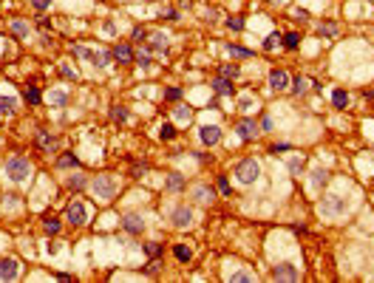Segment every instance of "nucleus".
I'll return each mask as SVG.
<instances>
[{
	"label": "nucleus",
	"instance_id": "nucleus-33",
	"mask_svg": "<svg viewBox=\"0 0 374 283\" xmlns=\"http://www.w3.org/2000/svg\"><path fill=\"white\" fill-rule=\"evenodd\" d=\"M57 164H60V167H71V164L77 167L79 161H77V156H71V153H68V156H60V158H57Z\"/></svg>",
	"mask_w": 374,
	"mask_h": 283
},
{
	"label": "nucleus",
	"instance_id": "nucleus-27",
	"mask_svg": "<svg viewBox=\"0 0 374 283\" xmlns=\"http://www.w3.org/2000/svg\"><path fill=\"white\" fill-rule=\"evenodd\" d=\"M181 187H184V179H181L179 173H173V176L168 179V190H170V192H176V190H181Z\"/></svg>",
	"mask_w": 374,
	"mask_h": 283
},
{
	"label": "nucleus",
	"instance_id": "nucleus-19",
	"mask_svg": "<svg viewBox=\"0 0 374 283\" xmlns=\"http://www.w3.org/2000/svg\"><path fill=\"white\" fill-rule=\"evenodd\" d=\"M173 255H176V258L181 260V263H187V260L193 258V252H190V247H184V244H176V247H173Z\"/></svg>",
	"mask_w": 374,
	"mask_h": 283
},
{
	"label": "nucleus",
	"instance_id": "nucleus-34",
	"mask_svg": "<svg viewBox=\"0 0 374 283\" xmlns=\"http://www.w3.org/2000/svg\"><path fill=\"white\" fill-rule=\"evenodd\" d=\"M173 113H176V119H181V122H187L193 113H190V108H184V105H179V108H173Z\"/></svg>",
	"mask_w": 374,
	"mask_h": 283
},
{
	"label": "nucleus",
	"instance_id": "nucleus-45",
	"mask_svg": "<svg viewBox=\"0 0 374 283\" xmlns=\"http://www.w3.org/2000/svg\"><path fill=\"white\" fill-rule=\"evenodd\" d=\"M162 17H165V20H179V11H176V9H168V11H162Z\"/></svg>",
	"mask_w": 374,
	"mask_h": 283
},
{
	"label": "nucleus",
	"instance_id": "nucleus-32",
	"mask_svg": "<svg viewBox=\"0 0 374 283\" xmlns=\"http://www.w3.org/2000/svg\"><path fill=\"white\" fill-rule=\"evenodd\" d=\"M48 99H51V105H57V108H63V105H66V94H63V91H54V94H51V96H48Z\"/></svg>",
	"mask_w": 374,
	"mask_h": 283
},
{
	"label": "nucleus",
	"instance_id": "nucleus-50",
	"mask_svg": "<svg viewBox=\"0 0 374 283\" xmlns=\"http://www.w3.org/2000/svg\"><path fill=\"white\" fill-rule=\"evenodd\" d=\"M295 17H298V20H309V11H306V9H298V11H295Z\"/></svg>",
	"mask_w": 374,
	"mask_h": 283
},
{
	"label": "nucleus",
	"instance_id": "nucleus-1",
	"mask_svg": "<svg viewBox=\"0 0 374 283\" xmlns=\"http://www.w3.org/2000/svg\"><path fill=\"white\" fill-rule=\"evenodd\" d=\"M236 176L241 184H255L261 176V164L255 158H244V161H238L236 164Z\"/></svg>",
	"mask_w": 374,
	"mask_h": 283
},
{
	"label": "nucleus",
	"instance_id": "nucleus-12",
	"mask_svg": "<svg viewBox=\"0 0 374 283\" xmlns=\"http://www.w3.org/2000/svg\"><path fill=\"white\" fill-rule=\"evenodd\" d=\"M193 221V210L190 207H176L173 210V224L176 226H187Z\"/></svg>",
	"mask_w": 374,
	"mask_h": 283
},
{
	"label": "nucleus",
	"instance_id": "nucleus-10",
	"mask_svg": "<svg viewBox=\"0 0 374 283\" xmlns=\"http://www.w3.org/2000/svg\"><path fill=\"white\" fill-rule=\"evenodd\" d=\"M238 136H241L244 142H252V139L258 136V125L252 122V119H244V122H238Z\"/></svg>",
	"mask_w": 374,
	"mask_h": 283
},
{
	"label": "nucleus",
	"instance_id": "nucleus-31",
	"mask_svg": "<svg viewBox=\"0 0 374 283\" xmlns=\"http://www.w3.org/2000/svg\"><path fill=\"white\" fill-rule=\"evenodd\" d=\"M227 51L233 57H252V51L249 48H241V45H227Z\"/></svg>",
	"mask_w": 374,
	"mask_h": 283
},
{
	"label": "nucleus",
	"instance_id": "nucleus-6",
	"mask_svg": "<svg viewBox=\"0 0 374 283\" xmlns=\"http://www.w3.org/2000/svg\"><path fill=\"white\" fill-rule=\"evenodd\" d=\"M272 278H275V281H298L301 275H298V269H295L292 263H278V266L272 269Z\"/></svg>",
	"mask_w": 374,
	"mask_h": 283
},
{
	"label": "nucleus",
	"instance_id": "nucleus-39",
	"mask_svg": "<svg viewBox=\"0 0 374 283\" xmlns=\"http://www.w3.org/2000/svg\"><path fill=\"white\" fill-rule=\"evenodd\" d=\"M181 96V88H168L165 91V99H170V102H176Z\"/></svg>",
	"mask_w": 374,
	"mask_h": 283
},
{
	"label": "nucleus",
	"instance_id": "nucleus-49",
	"mask_svg": "<svg viewBox=\"0 0 374 283\" xmlns=\"http://www.w3.org/2000/svg\"><path fill=\"white\" fill-rule=\"evenodd\" d=\"M233 281H252V275H249V272H236Z\"/></svg>",
	"mask_w": 374,
	"mask_h": 283
},
{
	"label": "nucleus",
	"instance_id": "nucleus-11",
	"mask_svg": "<svg viewBox=\"0 0 374 283\" xmlns=\"http://www.w3.org/2000/svg\"><path fill=\"white\" fill-rule=\"evenodd\" d=\"M213 187H207V184H196V187H193V198H196V201L199 204H210L213 201Z\"/></svg>",
	"mask_w": 374,
	"mask_h": 283
},
{
	"label": "nucleus",
	"instance_id": "nucleus-4",
	"mask_svg": "<svg viewBox=\"0 0 374 283\" xmlns=\"http://www.w3.org/2000/svg\"><path fill=\"white\" fill-rule=\"evenodd\" d=\"M320 213L323 215H343L346 213V198H340V195H329V198H323V204H320Z\"/></svg>",
	"mask_w": 374,
	"mask_h": 283
},
{
	"label": "nucleus",
	"instance_id": "nucleus-28",
	"mask_svg": "<svg viewBox=\"0 0 374 283\" xmlns=\"http://www.w3.org/2000/svg\"><path fill=\"white\" fill-rule=\"evenodd\" d=\"M159 136H162V139H165V142H170V139H173V136H176V127H173V125H162V127H159Z\"/></svg>",
	"mask_w": 374,
	"mask_h": 283
},
{
	"label": "nucleus",
	"instance_id": "nucleus-18",
	"mask_svg": "<svg viewBox=\"0 0 374 283\" xmlns=\"http://www.w3.org/2000/svg\"><path fill=\"white\" fill-rule=\"evenodd\" d=\"M37 145L43 147V150H54V139H51V136H48V130H40V133H37Z\"/></svg>",
	"mask_w": 374,
	"mask_h": 283
},
{
	"label": "nucleus",
	"instance_id": "nucleus-53",
	"mask_svg": "<svg viewBox=\"0 0 374 283\" xmlns=\"http://www.w3.org/2000/svg\"><path fill=\"white\" fill-rule=\"evenodd\" d=\"M372 3H374V0H372Z\"/></svg>",
	"mask_w": 374,
	"mask_h": 283
},
{
	"label": "nucleus",
	"instance_id": "nucleus-2",
	"mask_svg": "<svg viewBox=\"0 0 374 283\" xmlns=\"http://www.w3.org/2000/svg\"><path fill=\"white\" fill-rule=\"evenodd\" d=\"M29 173H32V167H29V161L20 158V156H11L9 161H6V167H3V176H9L11 181H26Z\"/></svg>",
	"mask_w": 374,
	"mask_h": 283
},
{
	"label": "nucleus",
	"instance_id": "nucleus-3",
	"mask_svg": "<svg viewBox=\"0 0 374 283\" xmlns=\"http://www.w3.org/2000/svg\"><path fill=\"white\" fill-rule=\"evenodd\" d=\"M91 187H94V195L102 198V201H111L113 195H116V181H113L111 176H97Z\"/></svg>",
	"mask_w": 374,
	"mask_h": 283
},
{
	"label": "nucleus",
	"instance_id": "nucleus-13",
	"mask_svg": "<svg viewBox=\"0 0 374 283\" xmlns=\"http://www.w3.org/2000/svg\"><path fill=\"white\" fill-rule=\"evenodd\" d=\"M213 91L221 94V96H233V79H227V77L213 79Z\"/></svg>",
	"mask_w": 374,
	"mask_h": 283
},
{
	"label": "nucleus",
	"instance_id": "nucleus-41",
	"mask_svg": "<svg viewBox=\"0 0 374 283\" xmlns=\"http://www.w3.org/2000/svg\"><path fill=\"white\" fill-rule=\"evenodd\" d=\"M145 252L150 255V258H156L159 252H162V247H159V244H147V247H145Z\"/></svg>",
	"mask_w": 374,
	"mask_h": 283
},
{
	"label": "nucleus",
	"instance_id": "nucleus-22",
	"mask_svg": "<svg viewBox=\"0 0 374 283\" xmlns=\"http://www.w3.org/2000/svg\"><path fill=\"white\" fill-rule=\"evenodd\" d=\"M332 102H335V108H346V105H349V94L338 88L335 94H332Z\"/></svg>",
	"mask_w": 374,
	"mask_h": 283
},
{
	"label": "nucleus",
	"instance_id": "nucleus-43",
	"mask_svg": "<svg viewBox=\"0 0 374 283\" xmlns=\"http://www.w3.org/2000/svg\"><path fill=\"white\" fill-rule=\"evenodd\" d=\"M218 190H221V192H230V181H227V176H218Z\"/></svg>",
	"mask_w": 374,
	"mask_h": 283
},
{
	"label": "nucleus",
	"instance_id": "nucleus-21",
	"mask_svg": "<svg viewBox=\"0 0 374 283\" xmlns=\"http://www.w3.org/2000/svg\"><path fill=\"white\" fill-rule=\"evenodd\" d=\"M0 111L3 113H14L17 111V99H14V96H0Z\"/></svg>",
	"mask_w": 374,
	"mask_h": 283
},
{
	"label": "nucleus",
	"instance_id": "nucleus-24",
	"mask_svg": "<svg viewBox=\"0 0 374 283\" xmlns=\"http://www.w3.org/2000/svg\"><path fill=\"white\" fill-rule=\"evenodd\" d=\"M283 45H286L289 51H295V48L301 45V34H298V31H289L286 37H283Z\"/></svg>",
	"mask_w": 374,
	"mask_h": 283
},
{
	"label": "nucleus",
	"instance_id": "nucleus-35",
	"mask_svg": "<svg viewBox=\"0 0 374 283\" xmlns=\"http://www.w3.org/2000/svg\"><path fill=\"white\" fill-rule=\"evenodd\" d=\"M241 71H238V65H224L221 68V77H227V79H236Z\"/></svg>",
	"mask_w": 374,
	"mask_h": 283
},
{
	"label": "nucleus",
	"instance_id": "nucleus-42",
	"mask_svg": "<svg viewBox=\"0 0 374 283\" xmlns=\"http://www.w3.org/2000/svg\"><path fill=\"white\" fill-rule=\"evenodd\" d=\"M136 60H139V65H142V68L150 65V54H147V51H139V57H136Z\"/></svg>",
	"mask_w": 374,
	"mask_h": 283
},
{
	"label": "nucleus",
	"instance_id": "nucleus-37",
	"mask_svg": "<svg viewBox=\"0 0 374 283\" xmlns=\"http://www.w3.org/2000/svg\"><path fill=\"white\" fill-rule=\"evenodd\" d=\"M68 187H71V190H82V187H85V179H82V176H71V179H68Z\"/></svg>",
	"mask_w": 374,
	"mask_h": 283
},
{
	"label": "nucleus",
	"instance_id": "nucleus-48",
	"mask_svg": "<svg viewBox=\"0 0 374 283\" xmlns=\"http://www.w3.org/2000/svg\"><path fill=\"white\" fill-rule=\"evenodd\" d=\"M134 40H139V43L147 40V31H145V29H134Z\"/></svg>",
	"mask_w": 374,
	"mask_h": 283
},
{
	"label": "nucleus",
	"instance_id": "nucleus-15",
	"mask_svg": "<svg viewBox=\"0 0 374 283\" xmlns=\"http://www.w3.org/2000/svg\"><path fill=\"white\" fill-rule=\"evenodd\" d=\"M111 57L116 63H131V60H134V51H131V45H116L111 51Z\"/></svg>",
	"mask_w": 374,
	"mask_h": 283
},
{
	"label": "nucleus",
	"instance_id": "nucleus-26",
	"mask_svg": "<svg viewBox=\"0 0 374 283\" xmlns=\"http://www.w3.org/2000/svg\"><path fill=\"white\" fill-rule=\"evenodd\" d=\"M281 34H270V37H267V40H264V51H275V48H278V45H281Z\"/></svg>",
	"mask_w": 374,
	"mask_h": 283
},
{
	"label": "nucleus",
	"instance_id": "nucleus-29",
	"mask_svg": "<svg viewBox=\"0 0 374 283\" xmlns=\"http://www.w3.org/2000/svg\"><path fill=\"white\" fill-rule=\"evenodd\" d=\"M301 170H304V156H295L292 161H289V173H292V176H301Z\"/></svg>",
	"mask_w": 374,
	"mask_h": 283
},
{
	"label": "nucleus",
	"instance_id": "nucleus-17",
	"mask_svg": "<svg viewBox=\"0 0 374 283\" xmlns=\"http://www.w3.org/2000/svg\"><path fill=\"white\" fill-rule=\"evenodd\" d=\"M147 48L150 51H168V37L165 34H153V40L147 43Z\"/></svg>",
	"mask_w": 374,
	"mask_h": 283
},
{
	"label": "nucleus",
	"instance_id": "nucleus-20",
	"mask_svg": "<svg viewBox=\"0 0 374 283\" xmlns=\"http://www.w3.org/2000/svg\"><path fill=\"white\" fill-rule=\"evenodd\" d=\"M43 226H45V232H48V235H57V232H60V221H57L54 215H45Z\"/></svg>",
	"mask_w": 374,
	"mask_h": 283
},
{
	"label": "nucleus",
	"instance_id": "nucleus-44",
	"mask_svg": "<svg viewBox=\"0 0 374 283\" xmlns=\"http://www.w3.org/2000/svg\"><path fill=\"white\" fill-rule=\"evenodd\" d=\"M32 6L43 11V9H48V6H51V0H32Z\"/></svg>",
	"mask_w": 374,
	"mask_h": 283
},
{
	"label": "nucleus",
	"instance_id": "nucleus-14",
	"mask_svg": "<svg viewBox=\"0 0 374 283\" xmlns=\"http://www.w3.org/2000/svg\"><path fill=\"white\" fill-rule=\"evenodd\" d=\"M122 226L128 229V232H134V235H136V232H142V229H145V221H142L139 215H125Z\"/></svg>",
	"mask_w": 374,
	"mask_h": 283
},
{
	"label": "nucleus",
	"instance_id": "nucleus-46",
	"mask_svg": "<svg viewBox=\"0 0 374 283\" xmlns=\"http://www.w3.org/2000/svg\"><path fill=\"white\" fill-rule=\"evenodd\" d=\"M71 51H74V57H88V48L85 45H74Z\"/></svg>",
	"mask_w": 374,
	"mask_h": 283
},
{
	"label": "nucleus",
	"instance_id": "nucleus-38",
	"mask_svg": "<svg viewBox=\"0 0 374 283\" xmlns=\"http://www.w3.org/2000/svg\"><path fill=\"white\" fill-rule=\"evenodd\" d=\"M227 29H233V31H241V29H244V20H241V17H230V20H227Z\"/></svg>",
	"mask_w": 374,
	"mask_h": 283
},
{
	"label": "nucleus",
	"instance_id": "nucleus-51",
	"mask_svg": "<svg viewBox=\"0 0 374 283\" xmlns=\"http://www.w3.org/2000/svg\"><path fill=\"white\" fill-rule=\"evenodd\" d=\"M249 108H252V99H249V96H244V99H241V111H249Z\"/></svg>",
	"mask_w": 374,
	"mask_h": 283
},
{
	"label": "nucleus",
	"instance_id": "nucleus-16",
	"mask_svg": "<svg viewBox=\"0 0 374 283\" xmlns=\"http://www.w3.org/2000/svg\"><path fill=\"white\" fill-rule=\"evenodd\" d=\"M326 181H329V170H323V167H315V170H312V187H315V190H320Z\"/></svg>",
	"mask_w": 374,
	"mask_h": 283
},
{
	"label": "nucleus",
	"instance_id": "nucleus-52",
	"mask_svg": "<svg viewBox=\"0 0 374 283\" xmlns=\"http://www.w3.org/2000/svg\"><path fill=\"white\" fill-rule=\"evenodd\" d=\"M283 150H289V145H275L272 147V153H283Z\"/></svg>",
	"mask_w": 374,
	"mask_h": 283
},
{
	"label": "nucleus",
	"instance_id": "nucleus-8",
	"mask_svg": "<svg viewBox=\"0 0 374 283\" xmlns=\"http://www.w3.org/2000/svg\"><path fill=\"white\" fill-rule=\"evenodd\" d=\"M270 88L272 91H286L289 88V74L281 71V68H275V71L270 74Z\"/></svg>",
	"mask_w": 374,
	"mask_h": 283
},
{
	"label": "nucleus",
	"instance_id": "nucleus-47",
	"mask_svg": "<svg viewBox=\"0 0 374 283\" xmlns=\"http://www.w3.org/2000/svg\"><path fill=\"white\" fill-rule=\"evenodd\" d=\"M60 71H63V77H66V79H77V74H74V68L63 65V68H60Z\"/></svg>",
	"mask_w": 374,
	"mask_h": 283
},
{
	"label": "nucleus",
	"instance_id": "nucleus-40",
	"mask_svg": "<svg viewBox=\"0 0 374 283\" xmlns=\"http://www.w3.org/2000/svg\"><path fill=\"white\" fill-rule=\"evenodd\" d=\"M335 31H338V26H335V23H326V26H320V34H326V37H332Z\"/></svg>",
	"mask_w": 374,
	"mask_h": 283
},
{
	"label": "nucleus",
	"instance_id": "nucleus-23",
	"mask_svg": "<svg viewBox=\"0 0 374 283\" xmlns=\"http://www.w3.org/2000/svg\"><path fill=\"white\" fill-rule=\"evenodd\" d=\"M111 119H113V122H128V108L113 105V108H111Z\"/></svg>",
	"mask_w": 374,
	"mask_h": 283
},
{
	"label": "nucleus",
	"instance_id": "nucleus-30",
	"mask_svg": "<svg viewBox=\"0 0 374 283\" xmlns=\"http://www.w3.org/2000/svg\"><path fill=\"white\" fill-rule=\"evenodd\" d=\"M11 31L17 34V37H26V34H29V26H26L23 20H14L11 23Z\"/></svg>",
	"mask_w": 374,
	"mask_h": 283
},
{
	"label": "nucleus",
	"instance_id": "nucleus-5",
	"mask_svg": "<svg viewBox=\"0 0 374 283\" xmlns=\"http://www.w3.org/2000/svg\"><path fill=\"white\" fill-rule=\"evenodd\" d=\"M66 218H68V224H74V226H82L85 221H88V210L82 207L79 201H74L71 207H68V213H66Z\"/></svg>",
	"mask_w": 374,
	"mask_h": 283
},
{
	"label": "nucleus",
	"instance_id": "nucleus-25",
	"mask_svg": "<svg viewBox=\"0 0 374 283\" xmlns=\"http://www.w3.org/2000/svg\"><path fill=\"white\" fill-rule=\"evenodd\" d=\"M40 99H43V94H40V88H37V85H29V88H26V102H32V105H37Z\"/></svg>",
	"mask_w": 374,
	"mask_h": 283
},
{
	"label": "nucleus",
	"instance_id": "nucleus-36",
	"mask_svg": "<svg viewBox=\"0 0 374 283\" xmlns=\"http://www.w3.org/2000/svg\"><path fill=\"white\" fill-rule=\"evenodd\" d=\"M292 94H298V96H301V94H306V79L304 77H298L292 82Z\"/></svg>",
	"mask_w": 374,
	"mask_h": 283
},
{
	"label": "nucleus",
	"instance_id": "nucleus-7",
	"mask_svg": "<svg viewBox=\"0 0 374 283\" xmlns=\"http://www.w3.org/2000/svg\"><path fill=\"white\" fill-rule=\"evenodd\" d=\"M199 136H202V142L207 147L218 145V139H221V130L215 127V125H204V127H199Z\"/></svg>",
	"mask_w": 374,
	"mask_h": 283
},
{
	"label": "nucleus",
	"instance_id": "nucleus-9",
	"mask_svg": "<svg viewBox=\"0 0 374 283\" xmlns=\"http://www.w3.org/2000/svg\"><path fill=\"white\" fill-rule=\"evenodd\" d=\"M17 260L14 258H3L0 260V281H14L17 278Z\"/></svg>",
	"mask_w": 374,
	"mask_h": 283
}]
</instances>
